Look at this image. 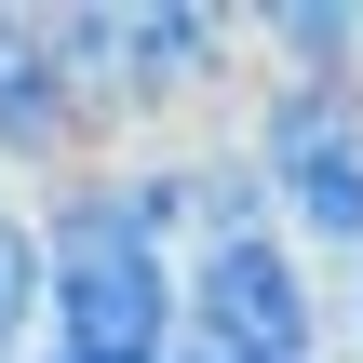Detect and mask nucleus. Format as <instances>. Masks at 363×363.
<instances>
[{
	"label": "nucleus",
	"mask_w": 363,
	"mask_h": 363,
	"mask_svg": "<svg viewBox=\"0 0 363 363\" xmlns=\"http://www.w3.org/2000/svg\"><path fill=\"white\" fill-rule=\"evenodd\" d=\"M189 350V148L94 162L40 189V363H175Z\"/></svg>",
	"instance_id": "nucleus-1"
},
{
	"label": "nucleus",
	"mask_w": 363,
	"mask_h": 363,
	"mask_svg": "<svg viewBox=\"0 0 363 363\" xmlns=\"http://www.w3.org/2000/svg\"><path fill=\"white\" fill-rule=\"evenodd\" d=\"M337 350L363 363V269H350V283H337Z\"/></svg>",
	"instance_id": "nucleus-8"
},
{
	"label": "nucleus",
	"mask_w": 363,
	"mask_h": 363,
	"mask_svg": "<svg viewBox=\"0 0 363 363\" xmlns=\"http://www.w3.org/2000/svg\"><path fill=\"white\" fill-rule=\"evenodd\" d=\"M242 162L310 269H363V81H256L242 94Z\"/></svg>",
	"instance_id": "nucleus-3"
},
{
	"label": "nucleus",
	"mask_w": 363,
	"mask_h": 363,
	"mask_svg": "<svg viewBox=\"0 0 363 363\" xmlns=\"http://www.w3.org/2000/svg\"><path fill=\"white\" fill-rule=\"evenodd\" d=\"M242 67L256 81H363V0H269V13H242Z\"/></svg>",
	"instance_id": "nucleus-6"
},
{
	"label": "nucleus",
	"mask_w": 363,
	"mask_h": 363,
	"mask_svg": "<svg viewBox=\"0 0 363 363\" xmlns=\"http://www.w3.org/2000/svg\"><path fill=\"white\" fill-rule=\"evenodd\" d=\"M175 363H202V350H175Z\"/></svg>",
	"instance_id": "nucleus-9"
},
{
	"label": "nucleus",
	"mask_w": 363,
	"mask_h": 363,
	"mask_svg": "<svg viewBox=\"0 0 363 363\" xmlns=\"http://www.w3.org/2000/svg\"><path fill=\"white\" fill-rule=\"evenodd\" d=\"M108 135L81 108V67H67V13L40 0H0V189H67L94 175Z\"/></svg>",
	"instance_id": "nucleus-5"
},
{
	"label": "nucleus",
	"mask_w": 363,
	"mask_h": 363,
	"mask_svg": "<svg viewBox=\"0 0 363 363\" xmlns=\"http://www.w3.org/2000/svg\"><path fill=\"white\" fill-rule=\"evenodd\" d=\"M189 350L202 363H337V296L283 242V216H229L189 242Z\"/></svg>",
	"instance_id": "nucleus-4"
},
{
	"label": "nucleus",
	"mask_w": 363,
	"mask_h": 363,
	"mask_svg": "<svg viewBox=\"0 0 363 363\" xmlns=\"http://www.w3.org/2000/svg\"><path fill=\"white\" fill-rule=\"evenodd\" d=\"M0 363H40V202L0 189Z\"/></svg>",
	"instance_id": "nucleus-7"
},
{
	"label": "nucleus",
	"mask_w": 363,
	"mask_h": 363,
	"mask_svg": "<svg viewBox=\"0 0 363 363\" xmlns=\"http://www.w3.org/2000/svg\"><path fill=\"white\" fill-rule=\"evenodd\" d=\"M67 67H81V108H94L108 162H135V148H162L175 108L229 94L242 13H202V0H94V13H67Z\"/></svg>",
	"instance_id": "nucleus-2"
}]
</instances>
